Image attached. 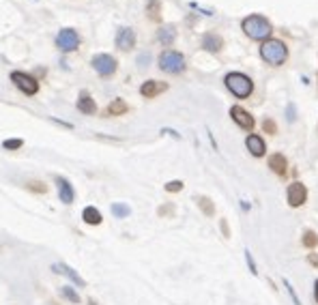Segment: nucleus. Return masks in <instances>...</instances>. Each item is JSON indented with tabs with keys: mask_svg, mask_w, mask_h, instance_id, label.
I'll return each mask as SVG.
<instances>
[{
	"mask_svg": "<svg viewBox=\"0 0 318 305\" xmlns=\"http://www.w3.org/2000/svg\"><path fill=\"white\" fill-rule=\"evenodd\" d=\"M241 28H243V32H245L250 39H254V41H267L269 34L273 32L271 22H269L264 15H258V13L248 15L245 20L241 22Z\"/></svg>",
	"mask_w": 318,
	"mask_h": 305,
	"instance_id": "nucleus-1",
	"label": "nucleus"
},
{
	"mask_svg": "<svg viewBox=\"0 0 318 305\" xmlns=\"http://www.w3.org/2000/svg\"><path fill=\"white\" fill-rule=\"evenodd\" d=\"M260 58L271 67H282L288 60V45L279 39H267L260 45Z\"/></svg>",
	"mask_w": 318,
	"mask_h": 305,
	"instance_id": "nucleus-2",
	"label": "nucleus"
},
{
	"mask_svg": "<svg viewBox=\"0 0 318 305\" xmlns=\"http://www.w3.org/2000/svg\"><path fill=\"white\" fill-rule=\"evenodd\" d=\"M224 82H226V88L235 97H239V99H245V97H250L252 91H254V82L245 76V73H239V71L228 73Z\"/></svg>",
	"mask_w": 318,
	"mask_h": 305,
	"instance_id": "nucleus-3",
	"label": "nucleus"
},
{
	"mask_svg": "<svg viewBox=\"0 0 318 305\" xmlns=\"http://www.w3.org/2000/svg\"><path fill=\"white\" fill-rule=\"evenodd\" d=\"M159 69L162 71H166V73H183L185 71V56H183L181 52H176V50H164L162 54H159Z\"/></svg>",
	"mask_w": 318,
	"mask_h": 305,
	"instance_id": "nucleus-4",
	"label": "nucleus"
},
{
	"mask_svg": "<svg viewBox=\"0 0 318 305\" xmlns=\"http://www.w3.org/2000/svg\"><path fill=\"white\" fill-rule=\"evenodd\" d=\"M91 65H93V69H95L97 73H99L101 78L114 76V73H116V67H118L116 58H114V56H110V54H95L93 60H91Z\"/></svg>",
	"mask_w": 318,
	"mask_h": 305,
	"instance_id": "nucleus-5",
	"label": "nucleus"
},
{
	"mask_svg": "<svg viewBox=\"0 0 318 305\" xmlns=\"http://www.w3.org/2000/svg\"><path fill=\"white\" fill-rule=\"evenodd\" d=\"M56 47L60 52H76L80 47V34L73 28H63L56 34Z\"/></svg>",
	"mask_w": 318,
	"mask_h": 305,
	"instance_id": "nucleus-6",
	"label": "nucleus"
},
{
	"mask_svg": "<svg viewBox=\"0 0 318 305\" xmlns=\"http://www.w3.org/2000/svg\"><path fill=\"white\" fill-rule=\"evenodd\" d=\"M11 82H13L24 95H37L39 93V82H37L32 76H28V73H24V71L11 73Z\"/></svg>",
	"mask_w": 318,
	"mask_h": 305,
	"instance_id": "nucleus-7",
	"label": "nucleus"
},
{
	"mask_svg": "<svg viewBox=\"0 0 318 305\" xmlns=\"http://www.w3.org/2000/svg\"><path fill=\"white\" fill-rule=\"evenodd\" d=\"M286 198L290 206H301L308 198V189H305L303 183H290L288 189H286Z\"/></svg>",
	"mask_w": 318,
	"mask_h": 305,
	"instance_id": "nucleus-8",
	"label": "nucleus"
},
{
	"mask_svg": "<svg viewBox=\"0 0 318 305\" xmlns=\"http://www.w3.org/2000/svg\"><path fill=\"white\" fill-rule=\"evenodd\" d=\"M230 116H232V120H235V123L241 129H248V131L254 129V118H252V114L248 112V110H243L241 105H232L230 107Z\"/></svg>",
	"mask_w": 318,
	"mask_h": 305,
	"instance_id": "nucleus-9",
	"label": "nucleus"
},
{
	"mask_svg": "<svg viewBox=\"0 0 318 305\" xmlns=\"http://www.w3.org/2000/svg\"><path fill=\"white\" fill-rule=\"evenodd\" d=\"M133 45H136V32H133V28H129V26H123L116 32V47L123 52H129Z\"/></svg>",
	"mask_w": 318,
	"mask_h": 305,
	"instance_id": "nucleus-10",
	"label": "nucleus"
},
{
	"mask_svg": "<svg viewBox=\"0 0 318 305\" xmlns=\"http://www.w3.org/2000/svg\"><path fill=\"white\" fill-rule=\"evenodd\" d=\"M168 91V84L166 82H159V80H146L142 86H140V95L146 97V99H153V97L162 95Z\"/></svg>",
	"mask_w": 318,
	"mask_h": 305,
	"instance_id": "nucleus-11",
	"label": "nucleus"
},
{
	"mask_svg": "<svg viewBox=\"0 0 318 305\" xmlns=\"http://www.w3.org/2000/svg\"><path fill=\"white\" fill-rule=\"evenodd\" d=\"M202 47L206 52H222V47H224V39H222V34H217V32H206L202 37Z\"/></svg>",
	"mask_w": 318,
	"mask_h": 305,
	"instance_id": "nucleus-12",
	"label": "nucleus"
},
{
	"mask_svg": "<svg viewBox=\"0 0 318 305\" xmlns=\"http://www.w3.org/2000/svg\"><path fill=\"white\" fill-rule=\"evenodd\" d=\"M56 187H58V196H60V202H65V204H71L73 198H76V193H73V187H71V183L63 176H56Z\"/></svg>",
	"mask_w": 318,
	"mask_h": 305,
	"instance_id": "nucleus-13",
	"label": "nucleus"
},
{
	"mask_svg": "<svg viewBox=\"0 0 318 305\" xmlns=\"http://www.w3.org/2000/svg\"><path fill=\"white\" fill-rule=\"evenodd\" d=\"M245 146H248V151L254 155V157H262L264 155V140L260 136H256V133H252V136H248L245 140Z\"/></svg>",
	"mask_w": 318,
	"mask_h": 305,
	"instance_id": "nucleus-14",
	"label": "nucleus"
},
{
	"mask_svg": "<svg viewBox=\"0 0 318 305\" xmlns=\"http://www.w3.org/2000/svg\"><path fill=\"white\" fill-rule=\"evenodd\" d=\"M52 271H56V273H60V275H65V277H69L73 284H78V286H84L86 282H84V279L71 269V266H67V264H63V262H58V264H54L52 266Z\"/></svg>",
	"mask_w": 318,
	"mask_h": 305,
	"instance_id": "nucleus-15",
	"label": "nucleus"
},
{
	"mask_svg": "<svg viewBox=\"0 0 318 305\" xmlns=\"http://www.w3.org/2000/svg\"><path fill=\"white\" fill-rule=\"evenodd\" d=\"M174 39H176V28L170 26V24H168V26H162V28L157 30V41L162 43V45H166V47L172 45Z\"/></svg>",
	"mask_w": 318,
	"mask_h": 305,
	"instance_id": "nucleus-16",
	"label": "nucleus"
},
{
	"mask_svg": "<svg viewBox=\"0 0 318 305\" xmlns=\"http://www.w3.org/2000/svg\"><path fill=\"white\" fill-rule=\"evenodd\" d=\"M286 157L282 155V153H275V155H271L269 157V168L273 170L275 174H279V176H284L286 174Z\"/></svg>",
	"mask_w": 318,
	"mask_h": 305,
	"instance_id": "nucleus-17",
	"label": "nucleus"
},
{
	"mask_svg": "<svg viewBox=\"0 0 318 305\" xmlns=\"http://www.w3.org/2000/svg\"><path fill=\"white\" fill-rule=\"evenodd\" d=\"M78 110H80L82 114H95L97 112V103H95V99H93L91 95L82 93L80 99H78Z\"/></svg>",
	"mask_w": 318,
	"mask_h": 305,
	"instance_id": "nucleus-18",
	"label": "nucleus"
},
{
	"mask_svg": "<svg viewBox=\"0 0 318 305\" xmlns=\"http://www.w3.org/2000/svg\"><path fill=\"white\" fill-rule=\"evenodd\" d=\"M146 17L151 22H162V0H149V5H146Z\"/></svg>",
	"mask_w": 318,
	"mask_h": 305,
	"instance_id": "nucleus-19",
	"label": "nucleus"
},
{
	"mask_svg": "<svg viewBox=\"0 0 318 305\" xmlns=\"http://www.w3.org/2000/svg\"><path fill=\"white\" fill-rule=\"evenodd\" d=\"M125 112H127V103L123 99H114L112 103L105 107V116H120Z\"/></svg>",
	"mask_w": 318,
	"mask_h": 305,
	"instance_id": "nucleus-20",
	"label": "nucleus"
},
{
	"mask_svg": "<svg viewBox=\"0 0 318 305\" xmlns=\"http://www.w3.org/2000/svg\"><path fill=\"white\" fill-rule=\"evenodd\" d=\"M82 217H84V222L91 224V226L101 224V213L97 211L95 206H86V209H84V213H82Z\"/></svg>",
	"mask_w": 318,
	"mask_h": 305,
	"instance_id": "nucleus-21",
	"label": "nucleus"
},
{
	"mask_svg": "<svg viewBox=\"0 0 318 305\" xmlns=\"http://www.w3.org/2000/svg\"><path fill=\"white\" fill-rule=\"evenodd\" d=\"M316 243H318V237H316V232H312V230H308V232L303 235V245L305 247H316Z\"/></svg>",
	"mask_w": 318,
	"mask_h": 305,
	"instance_id": "nucleus-22",
	"label": "nucleus"
},
{
	"mask_svg": "<svg viewBox=\"0 0 318 305\" xmlns=\"http://www.w3.org/2000/svg\"><path fill=\"white\" fill-rule=\"evenodd\" d=\"M3 146H5L7 151H17V149H22V146H24V140H20V138H11V140H5Z\"/></svg>",
	"mask_w": 318,
	"mask_h": 305,
	"instance_id": "nucleus-23",
	"label": "nucleus"
},
{
	"mask_svg": "<svg viewBox=\"0 0 318 305\" xmlns=\"http://www.w3.org/2000/svg\"><path fill=\"white\" fill-rule=\"evenodd\" d=\"M60 292H63V297H67L71 303H80V295L71 286H63V290H60Z\"/></svg>",
	"mask_w": 318,
	"mask_h": 305,
	"instance_id": "nucleus-24",
	"label": "nucleus"
},
{
	"mask_svg": "<svg viewBox=\"0 0 318 305\" xmlns=\"http://www.w3.org/2000/svg\"><path fill=\"white\" fill-rule=\"evenodd\" d=\"M198 204H200V209H202L206 215H213V213H215V209H213V204H211V200H209V198H204V196H202V198H198Z\"/></svg>",
	"mask_w": 318,
	"mask_h": 305,
	"instance_id": "nucleus-25",
	"label": "nucleus"
},
{
	"mask_svg": "<svg viewBox=\"0 0 318 305\" xmlns=\"http://www.w3.org/2000/svg\"><path fill=\"white\" fill-rule=\"evenodd\" d=\"M112 213H114L116 217H127L131 211H129L127 204H112Z\"/></svg>",
	"mask_w": 318,
	"mask_h": 305,
	"instance_id": "nucleus-26",
	"label": "nucleus"
},
{
	"mask_svg": "<svg viewBox=\"0 0 318 305\" xmlns=\"http://www.w3.org/2000/svg\"><path fill=\"white\" fill-rule=\"evenodd\" d=\"M262 129L267 131V133H277V127H275V123L271 118H264V123H262Z\"/></svg>",
	"mask_w": 318,
	"mask_h": 305,
	"instance_id": "nucleus-27",
	"label": "nucleus"
},
{
	"mask_svg": "<svg viewBox=\"0 0 318 305\" xmlns=\"http://www.w3.org/2000/svg\"><path fill=\"white\" fill-rule=\"evenodd\" d=\"M183 189V183L181 181H170L166 185V191H181Z\"/></svg>",
	"mask_w": 318,
	"mask_h": 305,
	"instance_id": "nucleus-28",
	"label": "nucleus"
},
{
	"mask_svg": "<svg viewBox=\"0 0 318 305\" xmlns=\"http://www.w3.org/2000/svg\"><path fill=\"white\" fill-rule=\"evenodd\" d=\"M245 260H248V266H250V271L256 275L258 271H256V262H254V256L250 254V249H245Z\"/></svg>",
	"mask_w": 318,
	"mask_h": 305,
	"instance_id": "nucleus-29",
	"label": "nucleus"
},
{
	"mask_svg": "<svg viewBox=\"0 0 318 305\" xmlns=\"http://www.w3.org/2000/svg\"><path fill=\"white\" fill-rule=\"evenodd\" d=\"M284 286H286V290L290 292V297H292V301H295V305H301V301H299V297L295 295V288H292V286L288 284V279H284Z\"/></svg>",
	"mask_w": 318,
	"mask_h": 305,
	"instance_id": "nucleus-30",
	"label": "nucleus"
},
{
	"mask_svg": "<svg viewBox=\"0 0 318 305\" xmlns=\"http://www.w3.org/2000/svg\"><path fill=\"white\" fill-rule=\"evenodd\" d=\"M286 118L290 120V123L297 118V116H295V105H292V103H288V107H286Z\"/></svg>",
	"mask_w": 318,
	"mask_h": 305,
	"instance_id": "nucleus-31",
	"label": "nucleus"
},
{
	"mask_svg": "<svg viewBox=\"0 0 318 305\" xmlns=\"http://www.w3.org/2000/svg\"><path fill=\"white\" fill-rule=\"evenodd\" d=\"M28 189H32V191L37 189V191H41V193H43V191H45L47 187L43 185V183H28Z\"/></svg>",
	"mask_w": 318,
	"mask_h": 305,
	"instance_id": "nucleus-32",
	"label": "nucleus"
},
{
	"mask_svg": "<svg viewBox=\"0 0 318 305\" xmlns=\"http://www.w3.org/2000/svg\"><path fill=\"white\" fill-rule=\"evenodd\" d=\"M149 60H151V56H149V54H142V56H140V65H142V67H146V63H149Z\"/></svg>",
	"mask_w": 318,
	"mask_h": 305,
	"instance_id": "nucleus-33",
	"label": "nucleus"
},
{
	"mask_svg": "<svg viewBox=\"0 0 318 305\" xmlns=\"http://www.w3.org/2000/svg\"><path fill=\"white\" fill-rule=\"evenodd\" d=\"M314 297H316V301H318V279L314 282Z\"/></svg>",
	"mask_w": 318,
	"mask_h": 305,
	"instance_id": "nucleus-34",
	"label": "nucleus"
}]
</instances>
